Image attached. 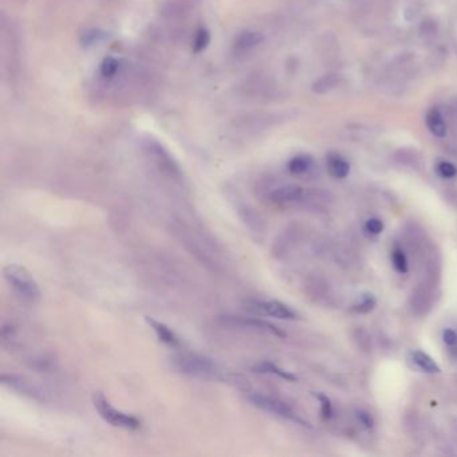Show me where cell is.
Instances as JSON below:
<instances>
[{"label": "cell", "instance_id": "30bf717a", "mask_svg": "<svg viewBox=\"0 0 457 457\" xmlns=\"http://www.w3.org/2000/svg\"><path fill=\"white\" fill-rule=\"evenodd\" d=\"M145 321H146L148 325L150 326V329L155 331V334H156V337L158 338L160 342L168 345L173 349L181 348L180 338L177 337V334L169 326L157 321L152 316H145Z\"/></svg>", "mask_w": 457, "mask_h": 457}, {"label": "cell", "instance_id": "ffe728a7", "mask_svg": "<svg viewBox=\"0 0 457 457\" xmlns=\"http://www.w3.org/2000/svg\"><path fill=\"white\" fill-rule=\"evenodd\" d=\"M209 43H211V33H209L207 28H204V27L199 28V30L196 31L194 36H193V53H196V54L203 53V51L207 50V48L209 46Z\"/></svg>", "mask_w": 457, "mask_h": 457}, {"label": "cell", "instance_id": "2e32d148", "mask_svg": "<svg viewBox=\"0 0 457 457\" xmlns=\"http://www.w3.org/2000/svg\"><path fill=\"white\" fill-rule=\"evenodd\" d=\"M313 157L309 156V155H298L290 160L287 169H289L290 173L299 176V175L307 173L310 169L313 168Z\"/></svg>", "mask_w": 457, "mask_h": 457}, {"label": "cell", "instance_id": "3957f363", "mask_svg": "<svg viewBox=\"0 0 457 457\" xmlns=\"http://www.w3.org/2000/svg\"><path fill=\"white\" fill-rule=\"evenodd\" d=\"M93 405L96 408L99 417L105 422L110 424L111 426L126 429V431H138L141 428V420L136 416L125 413L122 410L116 409L106 396L102 392H96L93 395Z\"/></svg>", "mask_w": 457, "mask_h": 457}, {"label": "cell", "instance_id": "8992f818", "mask_svg": "<svg viewBox=\"0 0 457 457\" xmlns=\"http://www.w3.org/2000/svg\"><path fill=\"white\" fill-rule=\"evenodd\" d=\"M223 322L226 325L238 326V327H243V329H250V330H255L259 333H265V334H271V336H277V337H285V333L282 330H279L277 326L259 319V318H246V316H224Z\"/></svg>", "mask_w": 457, "mask_h": 457}, {"label": "cell", "instance_id": "484cf974", "mask_svg": "<svg viewBox=\"0 0 457 457\" xmlns=\"http://www.w3.org/2000/svg\"><path fill=\"white\" fill-rule=\"evenodd\" d=\"M437 172L443 179H453L457 176V168L449 161H441L437 165Z\"/></svg>", "mask_w": 457, "mask_h": 457}, {"label": "cell", "instance_id": "7402d4cb", "mask_svg": "<svg viewBox=\"0 0 457 457\" xmlns=\"http://www.w3.org/2000/svg\"><path fill=\"white\" fill-rule=\"evenodd\" d=\"M392 263H393V267L397 270L400 274H407L408 270H409L408 258H407V255L401 248H395L392 251Z\"/></svg>", "mask_w": 457, "mask_h": 457}, {"label": "cell", "instance_id": "277c9868", "mask_svg": "<svg viewBox=\"0 0 457 457\" xmlns=\"http://www.w3.org/2000/svg\"><path fill=\"white\" fill-rule=\"evenodd\" d=\"M247 400L251 402V405H253L255 408L263 410L265 413L274 414V416L280 417V419L297 422V424H301V425H307L297 414V412L290 407L289 404H286L285 401H282L279 398L267 396V395L258 393V392H253V393H250L247 396Z\"/></svg>", "mask_w": 457, "mask_h": 457}, {"label": "cell", "instance_id": "6da1fadb", "mask_svg": "<svg viewBox=\"0 0 457 457\" xmlns=\"http://www.w3.org/2000/svg\"><path fill=\"white\" fill-rule=\"evenodd\" d=\"M169 363L176 373L189 378L202 381L223 380V369L220 368V365L215 360L203 354L180 351L170 357Z\"/></svg>", "mask_w": 457, "mask_h": 457}, {"label": "cell", "instance_id": "4fadbf2b", "mask_svg": "<svg viewBox=\"0 0 457 457\" xmlns=\"http://www.w3.org/2000/svg\"><path fill=\"white\" fill-rule=\"evenodd\" d=\"M410 356H412V362L422 372L428 374H437L441 372L437 362L434 361V358L431 356H428L426 353L416 350Z\"/></svg>", "mask_w": 457, "mask_h": 457}, {"label": "cell", "instance_id": "83f0119b", "mask_svg": "<svg viewBox=\"0 0 457 457\" xmlns=\"http://www.w3.org/2000/svg\"><path fill=\"white\" fill-rule=\"evenodd\" d=\"M443 341L451 350H457V333L452 329H446L443 331Z\"/></svg>", "mask_w": 457, "mask_h": 457}, {"label": "cell", "instance_id": "e0dca14e", "mask_svg": "<svg viewBox=\"0 0 457 457\" xmlns=\"http://www.w3.org/2000/svg\"><path fill=\"white\" fill-rule=\"evenodd\" d=\"M194 3H196V0H170L167 4L165 13L172 18L181 16L182 13L189 11Z\"/></svg>", "mask_w": 457, "mask_h": 457}, {"label": "cell", "instance_id": "5bb4252c", "mask_svg": "<svg viewBox=\"0 0 457 457\" xmlns=\"http://www.w3.org/2000/svg\"><path fill=\"white\" fill-rule=\"evenodd\" d=\"M327 168L331 176L336 179H345L350 172L349 163L343 157L330 155L327 158Z\"/></svg>", "mask_w": 457, "mask_h": 457}, {"label": "cell", "instance_id": "603a6c76", "mask_svg": "<svg viewBox=\"0 0 457 457\" xmlns=\"http://www.w3.org/2000/svg\"><path fill=\"white\" fill-rule=\"evenodd\" d=\"M312 287L314 289L313 295L315 297V299H318L319 302L329 303V301L331 298H334L333 294H331V289L329 287V285L326 282L316 280V282H314L313 285H312Z\"/></svg>", "mask_w": 457, "mask_h": 457}, {"label": "cell", "instance_id": "d6986e66", "mask_svg": "<svg viewBox=\"0 0 457 457\" xmlns=\"http://www.w3.org/2000/svg\"><path fill=\"white\" fill-rule=\"evenodd\" d=\"M121 69V62L113 57H109L102 60L101 66H99V74L105 78V79H113L119 75Z\"/></svg>", "mask_w": 457, "mask_h": 457}, {"label": "cell", "instance_id": "ba28073f", "mask_svg": "<svg viewBox=\"0 0 457 457\" xmlns=\"http://www.w3.org/2000/svg\"><path fill=\"white\" fill-rule=\"evenodd\" d=\"M1 384L18 392L22 396H27V397L34 398V400H40L42 398V393L38 389V386L34 385L27 377L21 375V374H1Z\"/></svg>", "mask_w": 457, "mask_h": 457}, {"label": "cell", "instance_id": "ac0fdd59", "mask_svg": "<svg viewBox=\"0 0 457 457\" xmlns=\"http://www.w3.org/2000/svg\"><path fill=\"white\" fill-rule=\"evenodd\" d=\"M339 84V75L336 74H329L315 81L313 84V90L318 94H325L327 92L333 90L337 87Z\"/></svg>", "mask_w": 457, "mask_h": 457}, {"label": "cell", "instance_id": "9c48e42d", "mask_svg": "<svg viewBox=\"0 0 457 457\" xmlns=\"http://www.w3.org/2000/svg\"><path fill=\"white\" fill-rule=\"evenodd\" d=\"M304 197V189L299 185H285L277 188L270 194L271 203L277 205H291L301 202Z\"/></svg>", "mask_w": 457, "mask_h": 457}, {"label": "cell", "instance_id": "9a60e30c", "mask_svg": "<svg viewBox=\"0 0 457 457\" xmlns=\"http://www.w3.org/2000/svg\"><path fill=\"white\" fill-rule=\"evenodd\" d=\"M253 372H256V373L274 374V375L280 377V378H283V380H286V381H291V382H292V381H297V377H295V375H292L290 372L283 370L282 368H279L277 365L270 361H263L260 362V363H256L255 366H253Z\"/></svg>", "mask_w": 457, "mask_h": 457}, {"label": "cell", "instance_id": "5b68a950", "mask_svg": "<svg viewBox=\"0 0 457 457\" xmlns=\"http://www.w3.org/2000/svg\"><path fill=\"white\" fill-rule=\"evenodd\" d=\"M434 286L436 285L425 280L413 290L409 303L410 310L414 315L425 316L431 312L434 302Z\"/></svg>", "mask_w": 457, "mask_h": 457}, {"label": "cell", "instance_id": "7a4b0ae2", "mask_svg": "<svg viewBox=\"0 0 457 457\" xmlns=\"http://www.w3.org/2000/svg\"><path fill=\"white\" fill-rule=\"evenodd\" d=\"M3 275L13 290V292L26 303L35 304L40 299V289L36 283L35 279L31 275V272L21 265H6L3 268Z\"/></svg>", "mask_w": 457, "mask_h": 457}, {"label": "cell", "instance_id": "f1b7e54d", "mask_svg": "<svg viewBox=\"0 0 457 457\" xmlns=\"http://www.w3.org/2000/svg\"><path fill=\"white\" fill-rule=\"evenodd\" d=\"M357 417H358V420H360V422H361L365 428H368V429L373 428L374 419L369 412H366V410H357Z\"/></svg>", "mask_w": 457, "mask_h": 457}, {"label": "cell", "instance_id": "44dd1931", "mask_svg": "<svg viewBox=\"0 0 457 457\" xmlns=\"http://www.w3.org/2000/svg\"><path fill=\"white\" fill-rule=\"evenodd\" d=\"M353 337H354V341H356L358 349H361L362 351L370 353L372 349H373L372 337H370V334L363 327H357L354 330V333H353Z\"/></svg>", "mask_w": 457, "mask_h": 457}, {"label": "cell", "instance_id": "52a82bcc", "mask_svg": "<svg viewBox=\"0 0 457 457\" xmlns=\"http://www.w3.org/2000/svg\"><path fill=\"white\" fill-rule=\"evenodd\" d=\"M253 307L263 314L265 316H272L277 319H282V321H292L297 319V313L287 306L286 303L280 301H253Z\"/></svg>", "mask_w": 457, "mask_h": 457}, {"label": "cell", "instance_id": "cb8c5ba5", "mask_svg": "<svg viewBox=\"0 0 457 457\" xmlns=\"http://www.w3.org/2000/svg\"><path fill=\"white\" fill-rule=\"evenodd\" d=\"M106 36H108V34H106L105 31H102V30H96V28H93V30H87V31H84L82 36H81V43H82L84 46H93V45H96V43L102 42Z\"/></svg>", "mask_w": 457, "mask_h": 457}, {"label": "cell", "instance_id": "f546056e", "mask_svg": "<svg viewBox=\"0 0 457 457\" xmlns=\"http://www.w3.org/2000/svg\"><path fill=\"white\" fill-rule=\"evenodd\" d=\"M318 398L322 402V413H324V416L325 417H330L331 416V404H330L329 398H326L325 396H318Z\"/></svg>", "mask_w": 457, "mask_h": 457}, {"label": "cell", "instance_id": "4316f807", "mask_svg": "<svg viewBox=\"0 0 457 457\" xmlns=\"http://www.w3.org/2000/svg\"><path fill=\"white\" fill-rule=\"evenodd\" d=\"M384 221L378 217H372L366 221L365 224V228L366 231L370 233V235H380L382 231H384Z\"/></svg>", "mask_w": 457, "mask_h": 457}, {"label": "cell", "instance_id": "d4e9b609", "mask_svg": "<svg viewBox=\"0 0 457 457\" xmlns=\"http://www.w3.org/2000/svg\"><path fill=\"white\" fill-rule=\"evenodd\" d=\"M375 304H377V301H375L374 295L366 294L362 297L361 301L358 302L357 304H354L353 310L358 314H368L373 310Z\"/></svg>", "mask_w": 457, "mask_h": 457}, {"label": "cell", "instance_id": "8fae6325", "mask_svg": "<svg viewBox=\"0 0 457 457\" xmlns=\"http://www.w3.org/2000/svg\"><path fill=\"white\" fill-rule=\"evenodd\" d=\"M265 40V36L258 31H241L238 35L235 36L233 40V48L238 51H248L251 48H256Z\"/></svg>", "mask_w": 457, "mask_h": 457}, {"label": "cell", "instance_id": "7c38bea8", "mask_svg": "<svg viewBox=\"0 0 457 457\" xmlns=\"http://www.w3.org/2000/svg\"><path fill=\"white\" fill-rule=\"evenodd\" d=\"M425 122L428 129L431 133L439 137V138H444L446 136V123L441 111L437 108H432L428 110L426 117H425Z\"/></svg>", "mask_w": 457, "mask_h": 457}]
</instances>
